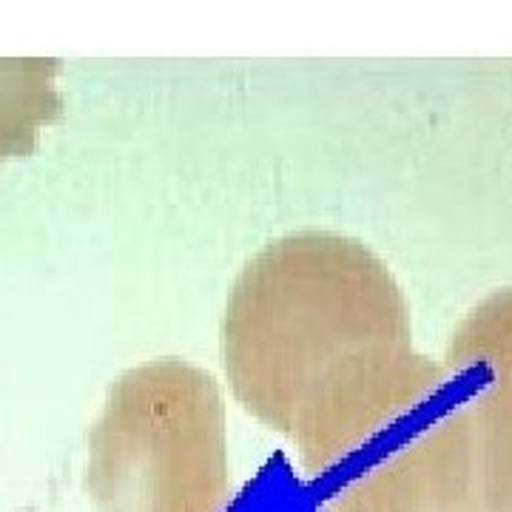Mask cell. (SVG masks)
<instances>
[{
  "label": "cell",
  "instance_id": "obj_1",
  "mask_svg": "<svg viewBox=\"0 0 512 512\" xmlns=\"http://www.w3.org/2000/svg\"><path fill=\"white\" fill-rule=\"evenodd\" d=\"M413 353L390 268L359 239L296 231L242 268L222 319V367L256 421L296 456L345 424Z\"/></svg>",
  "mask_w": 512,
  "mask_h": 512
},
{
  "label": "cell",
  "instance_id": "obj_2",
  "mask_svg": "<svg viewBox=\"0 0 512 512\" xmlns=\"http://www.w3.org/2000/svg\"><path fill=\"white\" fill-rule=\"evenodd\" d=\"M319 512H476L467 387L416 350L316 453L299 461Z\"/></svg>",
  "mask_w": 512,
  "mask_h": 512
},
{
  "label": "cell",
  "instance_id": "obj_3",
  "mask_svg": "<svg viewBox=\"0 0 512 512\" xmlns=\"http://www.w3.org/2000/svg\"><path fill=\"white\" fill-rule=\"evenodd\" d=\"M97 512H222L231 495L225 404L183 359H151L111 384L89 441Z\"/></svg>",
  "mask_w": 512,
  "mask_h": 512
},
{
  "label": "cell",
  "instance_id": "obj_4",
  "mask_svg": "<svg viewBox=\"0 0 512 512\" xmlns=\"http://www.w3.org/2000/svg\"><path fill=\"white\" fill-rule=\"evenodd\" d=\"M444 365L476 424V512H512V288L490 293L450 336Z\"/></svg>",
  "mask_w": 512,
  "mask_h": 512
},
{
  "label": "cell",
  "instance_id": "obj_5",
  "mask_svg": "<svg viewBox=\"0 0 512 512\" xmlns=\"http://www.w3.org/2000/svg\"><path fill=\"white\" fill-rule=\"evenodd\" d=\"M57 60H0V165L35 148L63 111Z\"/></svg>",
  "mask_w": 512,
  "mask_h": 512
}]
</instances>
